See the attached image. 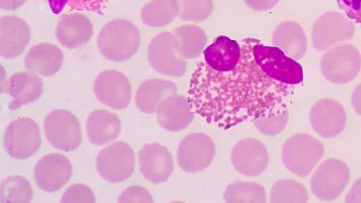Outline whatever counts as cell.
Returning a JSON list of instances; mask_svg holds the SVG:
<instances>
[{
	"label": "cell",
	"instance_id": "6da1fadb",
	"mask_svg": "<svg viewBox=\"0 0 361 203\" xmlns=\"http://www.w3.org/2000/svg\"><path fill=\"white\" fill-rule=\"evenodd\" d=\"M256 39L240 42V59L231 70H214L202 60L197 63L188 97L192 110L207 123L227 130L288 110L290 85L271 79L257 65L253 55Z\"/></svg>",
	"mask_w": 361,
	"mask_h": 203
},
{
	"label": "cell",
	"instance_id": "7a4b0ae2",
	"mask_svg": "<svg viewBox=\"0 0 361 203\" xmlns=\"http://www.w3.org/2000/svg\"><path fill=\"white\" fill-rule=\"evenodd\" d=\"M97 47L107 60L123 62L132 58L140 45V33L137 26L124 18L106 23L97 38Z\"/></svg>",
	"mask_w": 361,
	"mask_h": 203
},
{
	"label": "cell",
	"instance_id": "3957f363",
	"mask_svg": "<svg viewBox=\"0 0 361 203\" xmlns=\"http://www.w3.org/2000/svg\"><path fill=\"white\" fill-rule=\"evenodd\" d=\"M324 153V147L317 139L307 133H296L285 141L281 159L290 173L304 177L315 167Z\"/></svg>",
	"mask_w": 361,
	"mask_h": 203
},
{
	"label": "cell",
	"instance_id": "277c9868",
	"mask_svg": "<svg viewBox=\"0 0 361 203\" xmlns=\"http://www.w3.org/2000/svg\"><path fill=\"white\" fill-rule=\"evenodd\" d=\"M253 55L257 65L271 79L287 85L302 82L301 65L279 47L264 45L256 39Z\"/></svg>",
	"mask_w": 361,
	"mask_h": 203
},
{
	"label": "cell",
	"instance_id": "5b68a950",
	"mask_svg": "<svg viewBox=\"0 0 361 203\" xmlns=\"http://www.w3.org/2000/svg\"><path fill=\"white\" fill-rule=\"evenodd\" d=\"M319 67L322 75L329 82L347 84L357 75L361 68V55L353 45L341 43L323 54Z\"/></svg>",
	"mask_w": 361,
	"mask_h": 203
},
{
	"label": "cell",
	"instance_id": "8992f818",
	"mask_svg": "<svg viewBox=\"0 0 361 203\" xmlns=\"http://www.w3.org/2000/svg\"><path fill=\"white\" fill-rule=\"evenodd\" d=\"M355 31L354 23L345 14L331 11L325 12L313 23L312 47L319 52L326 51L351 39Z\"/></svg>",
	"mask_w": 361,
	"mask_h": 203
},
{
	"label": "cell",
	"instance_id": "52a82bcc",
	"mask_svg": "<svg viewBox=\"0 0 361 203\" xmlns=\"http://www.w3.org/2000/svg\"><path fill=\"white\" fill-rule=\"evenodd\" d=\"M147 60L155 71L164 75L181 77L186 72L185 59L178 50L173 34L169 31L161 32L151 39Z\"/></svg>",
	"mask_w": 361,
	"mask_h": 203
},
{
	"label": "cell",
	"instance_id": "ba28073f",
	"mask_svg": "<svg viewBox=\"0 0 361 203\" xmlns=\"http://www.w3.org/2000/svg\"><path fill=\"white\" fill-rule=\"evenodd\" d=\"M44 130L49 143L61 151H73L82 142L79 120L66 109H59L49 112L44 118Z\"/></svg>",
	"mask_w": 361,
	"mask_h": 203
},
{
	"label": "cell",
	"instance_id": "9c48e42d",
	"mask_svg": "<svg viewBox=\"0 0 361 203\" xmlns=\"http://www.w3.org/2000/svg\"><path fill=\"white\" fill-rule=\"evenodd\" d=\"M42 143L38 124L28 117L18 118L6 128L4 147L16 159H26L33 156Z\"/></svg>",
	"mask_w": 361,
	"mask_h": 203
},
{
	"label": "cell",
	"instance_id": "30bf717a",
	"mask_svg": "<svg viewBox=\"0 0 361 203\" xmlns=\"http://www.w3.org/2000/svg\"><path fill=\"white\" fill-rule=\"evenodd\" d=\"M350 178L348 165L338 159L324 161L313 173L310 187L313 195L322 201H332L343 192Z\"/></svg>",
	"mask_w": 361,
	"mask_h": 203
},
{
	"label": "cell",
	"instance_id": "8fae6325",
	"mask_svg": "<svg viewBox=\"0 0 361 203\" xmlns=\"http://www.w3.org/2000/svg\"><path fill=\"white\" fill-rule=\"evenodd\" d=\"M99 174L110 183H121L134 171L135 154L132 147L122 141L102 149L96 158Z\"/></svg>",
	"mask_w": 361,
	"mask_h": 203
},
{
	"label": "cell",
	"instance_id": "7c38bea8",
	"mask_svg": "<svg viewBox=\"0 0 361 203\" xmlns=\"http://www.w3.org/2000/svg\"><path fill=\"white\" fill-rule=\"evenodd\" d=\"M215 153L214 144L207 135L202 133H190L179 143L177 163L186 173H200L209 166Z\"/></svg>",
	"mask_w": 361,
	"mask_h": 203
},
{
	"label": "cell",
	"instance_id": "4fadbf2b",
	"mask_svg": "<svg viewBox=\"0 0 361 203\" xmlns=\"http://www.w3.org/2000/svg\"><path fill=\"white\" fill-rule=\"evenodd\" d=\"M97 99L109 107L121 110L130 102L132 88L128 78L116 70H106L96 77L93 83Z\"/></svg>",
	"mask_w": 361,
	"mask_h": 203
},
{
	"label": "cell",
	"instance_id": "5bb4252c",
	"mask_svg": "<svg viewBox=\"0 0 361 203\" xmlns=\"http://www.w3.org/2000/svg\"><path fill=\"white\" fill-rule=\"evenodd\" d=\"M346 113L343 105L336 99L323 98L317 101L310 111L312 128L319 135L331 138L339 135L346 123Z\"/></svg>",
	"mask_w": 361,
	"mask_h": 203
},
{
	"label": "cell",
	"instance_id": "9a60e30c",
	"mask_svg": "<svg viewBox=\"0 0 361 203\" xmlns=\"http://www.w3.org/2000/svg\"><path fill=\"white\" fill-rule=\"evenodd\" d=\"M231 161L234 169L247 177H256L262 173L269 163L265 145L258 140L246 137L233 147Z\"/></svg>",
	"mask_w": 361,
	"mask_h": 203
},
{
	"label": "cell",
	"instance_id": "2e32d148",
	"mask_svg": "<svg viewBox=\"0 0 361 203\" xmlns=\"http://www.w3.org/2000/svg\"><path fill=\"white\" fill-rule=\"evenodd\" d=\"M70 160L59 153H51L42 156L34 168V180L37 187L46 192L60 190L72 176Z\"/></svg>",
	"mask_w": 361,
	"mask_h": 203
},
{
	"label": "cell",
	"instance_id": "e0dca14e",
	"mask_svg": "<svg viewBox=\"0 0 361 203\" xmlns=\"http://www.w3.org/2000/svg\"><path fill=\"white\" fill-rule=\"evenodd\" d=\"M138 164L144 178L154 185L166 182L173 170L170 152L157 142L143 146L138 152Z\"/></svg>",
	"mask_w": 361,
	"mask_h": 203
},
{
	"label": "cell",
	"instance_id": "ac0fdd59",
	"mask_svg": "<svg viewBox=\"0 0 361 203\" xmlns=\"http://www.w3.org/2000/svg\"><path fill=\"white\" fill-rule=\"evenodd\" d=\"M159 125L167 131L178 132L186 128L193 121L195 112L188 97L174 94L164 99L156 110Z\"/></svg>",
	"mask_w": 361,
	"mask_h": 203
},
{
	"label": "cell",
	"instance_id": "d6986e66",
	"mask_svg": "<svg viewBox=\"0 0 361 203\" xmlns=\"http://www.w3.org/2000/svg\"><path fill=\"white\" fill-rule=\"evenodd\" d=\"M31 37L27 23L15 16L0 18V55L6 59L16 58L22 54Z\"/></svg>",
	"mask_w": 361,
	"mask_h": 203
},
{
	"label": "cell",
	"instance_id": "ffe728a7",
	"mask_svg": "<svg viewBox=\"0 0 361 203\" xmlns=\"http://www.w3.org/2000/svg\"><path fill=\"white\" fill-rule=\"evenodd\" d=\"M5 92L13 97L8 109L16 111L22 106L37 100L42 94L43 83L42 79L34 73L17 72L8 79Z\"/></svg>",
	"mask_w": 361,
	"mask_h": 203
},
{
	"label": "cell",
	"instance_id": "44dd1931",
	"mask_svg": "<svg viewBox=\"0 0 361 203\" xmlns=\"http://www.w3.org/2000/svg\"><path fill=\"white\" fill-rule=\"evenodd\" d=\"M55 33L63 47L72 49L89 42L93 34V26L90 19L82 13L65 14L59 19Z\"/></svg>",
	"mask_w": 361,
	"mask_h": 203
},
{
	"label": "cell",
	"instance_id": "7402d4cb",
	"mask_svg": "<svg viewBox=\"0 0 361 203\" xmlns=\"http://www.w3.org/2000/svg\"><path fill=\"white\" fill-rule=\"evenodd\" d=\"M240 56V43L220 35L204 49L202 61L214 70L225 72L232 70L238 64Z\"/></svg>",
	"mask_w": 361,
	"mask_h": 203
},
{
	"label": "cell",
	"instance_id": "603a6c76",
	"mask_svg": "<svg viewBox=\"0 0 361 203\" xmlns=\"http://www.w3.org/2000/svg\"><path fill=\"white\" fill-rule=\"evenodd\" d=\"M63 53L56 45L39 43L30 48L25 59V68L38 75L49 77L61 68Z\"/></svg>",
	"mask_w": 361,
	"mask_h": 203
},
{
	"label": "cell",
	"instance_id": "cb8c5ba5",
	"mask_svg": "<svg viewBox=\"0 0 361 203\" xmlns=\"http://www.w3.org/2000/svg\"><path fill=\"white\" fill-rule=\"evenodd\" d=\"M271 44L295 60L301 59L307 49L303 28L293 20L283 21L276 26L272 33Z\"/></svg>",
	"mask_w": 361,
	"mask_h": 203
},
{
	"label": "cell",
	"instance_id": "d4e9b609",
	"mask_svg": "<svg viewBox=\"0 0 361 203\" xmlns=\"http://www.w3.org/2000/svg\"><path fill=\"white\" fill-rule=\"evenodd\" d=\"M121 131V121L116 114L104 109L92 111L86 121V132L89 141L94 145L102 146L115 140Z\"/></svg>",
	"mask_w": 361,
	"mask_h": 203
},
{
	"label": "cell",
	"instance_id": "484cf974",
	"mask_svg": "<svg viewBox=\"0 0 361 203\" xmlns=\"http://www.w3.org/2000/svg\"><path fill=\"white\" fill-rule=\"evenodd\" d=\"M177 85L174 82L161 79H149L138 87L135 104L142 112L151 114L156 112L159 104L166 97L176 94Z\"/></svg>",
	"mask_w": 361,
	"mask_h": 203
},
{
	"label": "cell",
	"instance_id": "4316f807",
	"mask_svg": "<svg viewBox=\"0 0 361 203\" xmlns=\"http://www.w3.org/2000/svg\"><path fill=\"white\" fill-rule=\"evenodd\" d=\"M173 34L180 55L185 59L200 56L207 43V36L199 25L189 23L176 27Z\"/></svg>",
	"mask_w": 361,
	"mask_h": 203
},
{
	"label": "cell",
	"instance_id": "83f0119b",
	"mask_svg": "<svg viewBox=\"0 0 361 203\" xmlns=\"http://www.w3.org/2000/svg\"><path fill=\"white\" fill-rule=\"evenodd\" d=\"M227 203H266V192L259 183L235 181L228 185L224 193Z\"/></svg>",
	"mask_w": 361,
	"mask_h": 203
},
{
	"label": "cell",
	"instance_id": "f1b7e54d",
	"mask_svg": "<svg viewBox=\"0 0 361 203\" xmlns=\"http://www.w3.org/2000/svg\"><path fill=\"white\" fill-rule=\"evenodd\" d=\"M176 17L193 23L206 20L214 9L212 0H170Z\"/></svg>",
	"mask_w": 361,
	"mask_h": 203
},
{
	"label": "cell",
	"instance_id": "f546056e",
	"mask_svg": "<svg viewBox=\"0 0 361 203\" xmlns=\"http://www.w3.org/2000/svg\"><path fill=\"white\" fill-rule=\"evenodd\" d=\"M32 195L30 183L21 176H8L1 183V203H30Z\"/></svg>",
	"mask_w": 361,
	"mask_h": 203
},
{
	"label": "cell",
	"instance_id": "4dcf8cb0",
	"mask_svg": "<svg viewBox=\"0 0 361 203\" xmlns=\"http://www.w3.org/2000/svg\"><path fill=\"white\" fill-rule=\"evenodd\" d=\"M176 18L170 0H151L140 10L142 23L152 27H161L170 24Z\"/></svg>",
	"mask_w": 361,
	"mask_h": 203
},
{
	"label": "cell",
	"instance_id": "1f68e13d",
	"mask_svg": "<svg viewBox=\"0 0 361 203\" xmlns=\"http://www.w3.org/2000/svg\"><path fill=\"white\" fill-rule=\"evenodd\" d=\"M307 201L306 188L302 183L294 180H281L271 187V203H306Z\"/></svg>",
	"mask_w": 361,
	"mask_h": 203
},
{
	"label": "cell",
	"instance_id": "d6a6232c",
	"mask_svg": "<svg viewBox=\"0 0 361 203\" xmlns=\"http://www.w3.org/2000/svg\"><path fill=\"white\" fill-rule=\"evenodd\" d=\"M288 121V110L271 118H259L253 121L255 128L266 136H275L280 133Z\"/></svg>",
	"mask_w": 361,
	"mask_h": 203
},
{
	"label": "cell",
	"instance_id": "836d02e7",
	"mask_svg": "<svg viewBox=\"0 0 361 203\" xmlns=\"http://www.w3.org/2000/svg\"><path fill=\"white\" fill-rule=\"evenodd\" d=\"M61 202L94 203L95 197L89 186L82 183L70 185L61 195Z\"/></svg>",
	"mask_w": 361,
	"mask_h": 203
},
{
	"label": "cell",
	"instance_id": "e575fe53",
	"mask_svg": "<svg viewBox=\"0 0 361 203\" xmlns=\"http://www.w3.org/2000/svg\"><path fill=\"white\" fill-rule=\"evenodd\" d=\"M153 197L150 192L140 185H132L124 190L119 195L118 202H145L152 203Z\"/></svg>",
	"mask_w": 361,
	"mask_h": 203
},
{
	"label": "cell",
	"instance_id": "d590c367",
	"mask_svg": "<svg viewBox=\"0 0 361 203\" xmlns=\"http://www.w3.org/2000/svg\"><path fill=\"white\" fill-rule=\"evenodd\" d=\"M109 1V0H68L67 5L71 10L87 11L104 16Z\"/></svg>",
	"mask_w": 361,
	"mask_h": 203
},
{
	"label": "cell",
	"instance_id": "8d00e7d4",
	"mask_svg": "<svg viewBox=\"0 0 361 203\" xmlns=\"http://www.w3.org/2000/svg\"><path fill=\"white\" fill-rule=\"evenodd\" d=\"M337 4L348 18L361 27V0H337Z\"/></svg>",
	"mask_w": 361,
	"mask_h": 203
},
{
	"label": "cell",
	"instance_id": "74e56055",
	"mask_svg": "<svg viewBox=\"0 0 361 203\" xmlns=\"http://www.w3.org/2000/svg\"><path fill=\"white\" fill-rule=\"evenodd\" d=\"M245 4L257 12L267 11L274 8L279 0H243Z\"/></svg>",
	"mask_w": 361,
	"mask_h": 203
},
{
	"label": "cell",
	"instance_id": "f35d334b",
	"mask_svg": "<svg viewBox=\"0 0 361 203\" xmlns=\"http://www.w3.org/2000/svg\"><path fill=\"white\" fill-rule=\"evenodd\" d=\"M345 202L346 203H361V177H359L352 185L345 197Z\"/></svg>",
	"mask_w": 361,
	"mask_h": 203
},
{
	"label": "cell",
	"instance_id": "ab89813d",
	"mask_svg": "<svg viewBox=\"0 0 361 203\" xmlns=\"http://www.w3.org/2000/svg\"><path fill=\"white\" fill-rule=\"evenodd\" d=\"M351 104L355 111L361 116V82L354 88L352 92Z\"/></svg>",
	"mask_w": 361,
	"mask_h": 203
},
{
	"label": "cell",
	"instance_id": "60d3db41",
	"mask_svg": "<svg viewBox=\"0 0 361 203\" xmlns=\"http://www.w3.org/2000/svg\"><path fill=\"white\" fill-rule=\"evenodd\" d=\"M26 0H0V8L5 11H15L21 7Z\"/></svg>",
	"mask_w": 361,
	"mask_h": 203
},
{
	"label": "cell",
	"instance_id": "b9f144b4",
	"mask_svg": "<svg viewBox=\"0 0 361 203\" xmlns=\"http://www.w3.org/2000/svg\"><path fill=\"white\" fill-rule=\"evenodd\" d=\"M47 1L51 12L54 14H59L66 5L68 0H44Z\"/></svg>",
	"mask_w": 361,
	"mask_h": 203
}]
</instances>
